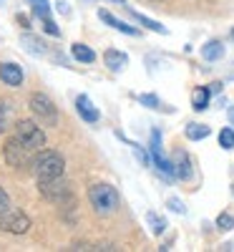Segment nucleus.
<instances>
[{"label": "nucleus", "mask_w": 234, "mask_h": 252, "mask_svg": "<svg viewBox=\"0 0 234 252\" xmlns=\"http://www.w3.org/2000/svg\"><path fill=\"white\" fill-rule=\"evenodd\" d=\"M202 56H204V61H219L224 56V46L219 43V40H209V43L202 48Z\"/></svg>", "instance_id": "2eb2a0df"}, {"label": "nucleus", "mask_w": 234, "mask_h": 252, "mask_svg": "<svg viewBox=\"0 0 234 252\" xmlns=\"http://www.w3.org/2000/svg\"><path fill=\"white\" fill-rule=\"evenodd\" d=\"M209 134H211V129H209V126H204V124H189L186 126V139H191V141L206 139Z\"/></svg>", "instance_id": "a211bd4d"}, {"label": "nucleus", "mask_w": 234, "mask_h": 252, "mask_svg": "<svg viewBox=\"0 0 234 252\" xmlns=\"http://www.w3.org/2000/svg\"><path fill=\"white\" fill-rule=\"evenodd\" d=\"M30 169L35 174L38 182H51V179H58L63 177V169H66V161L58 152H38L30 161Z\"/></svg>", "instance_id": "f257e3e1"}, {"label": "nucleus", "mask_w": 234, "mask_h": 252, "mask_svg": "<svg viewBox=\"0 0 234 252\" xmlns=\"http://www.w3.org/2000/svg\"><path fill=\"white\" fill-rule=\"evenodd\" d=\"M10 121H13V103L8 98H0V134L8 131Z\"/></svg>", "instance_id": "4468645a"}, {"label": "nucleus", "mask_w": 234, "mask_h": 252, "mask_svg": "<svg viewBox=\"0 0 234 252\" xmlns=\"http://www.w3.org/2000/svg\"><path fill=\"white\" fill-rule=\"evenodd\" d=\"M10 209V197H8V192L3 187H0V212H8Z\"/></svg>", "instance_id": "bb28decb"}, {"label": "nucleus", "mask_w": 234, "mask_h": 252, "mask_svg": "<svg viewBox=\"0 0 234 252\" xmlns=\"http://www.w3.org/2000/svg\"><path fill=\"white\" fill-rule=\"evenodd\" d=\"M103 63L109 66L114 73H118V71H123L126 66H129V56L126 53H121V51H116V48H109L103 53Z\"/></svg>", "instance_id": "9d476101"}, {"label": "nucleus", "mask_w": 234, "mask_h": 252, "mask_svg": "<svg viewBox=\"0 0 234 252\" xmlns=\"http://www.w3.org/2000/svg\"><path fill=\"white\" fill-rule=\"evenodd\" d=\"M209 89H204V86H199L194 94H191V106H194L197 111H204L206 109V103H209Z\"/></svg>", "instance_id": "6ab92c4d"}, {"label": "nucleus", "mask_w": 234, "mask_h": 252, "mask_svg": "<svg viewBox=\"0 0 234 252\" xmlns=\"http://www.w3.org/2000/svg\"><path fill=\"white\" fill-rule=\"evenodd\" d=\"M166 207L172 209V212H176V215H184V212H186V207H184V204H181L176 197H172V199H169V202H166Z\"/></svg>", "instance_id": "a878e982"}, {"label": "nucleus", "mask_w": 234, "mask_h": 252, "mask_svg": "<svg viewBox=\"0 0 234 252\" xmlns=\"http://www.w3.org/2000/svg\"><path fill=\"white\" fill-rule=\"evenodd\" d=\"M229 121L234 124V109H229Z\"/></svg>", "instance_id": "c756f323"}, {"label": "nucleus", "mask_w": 234, "mask_h": 252, "mask_svg": "<svg viewBox=\"0 0 234 252\" xmlns=\"http://www.w3.org/2000/svg\"><path fill=\"white\" fill-rule=\"evenodd\" d=\"M0 229L3 232H10V235H23L30 229V220L23 215V212H0Z\"/></svg>", "instance_id": "0eeeda50"}, {"label": "nucleus", "mask_w": 234, "mask_h": 252, "mask_svg": "<svg viewBox=\"0 0 234 252\" xmlns=\"http://www.w3.org/2000/svg\"><path fill=\"white\" fill-rule=\"evenodd\" d=\"M33 5V13L43 20V18H51V8H48V0H30Z\"/></svg>", "instance_id": "4be33fe9"}, {"label": "nucleus", "mask_w": 234, "mask_h": 252, "mask_svg": "<svg viewBox=\"0 0 234 252\" xmlns=\"http://www.w3.org/2000/svg\"><path fill=\"white\" fill-rule=\"evenodd\" d=\"M111 3H121V5H123V0H111Z\"/></svg>", "instance_id": "7c9ffc66"}, {"label": "nucleus", "mask_w": 234, "mask_h": 252, "mask_svg": "<svg viewBox=\"0 0 234 252\" xmlns=\"http://www.w3.org/2000/svg\"><path fill=\"white\" fill-rule=\"evenodd\" d=\"M217 227H219V229H224V232H229V229L234 227V217H232V215H227V212H222V215L217 217Z\"/></svg>", "instance_id": "b1692460"}, {"label": "nucleus", "mask_w": 234, "mask_h": 252, "mask_svg": "<svg viewBox=\"0 0 234 252\" xmlns=\"http://www.w3.org/2000/svg\"><path fill=\"white\" fill-rule=\"evenodd\" d=\"M13 136H18V139L23 141L28 149H33V152H40V146L46 144V134L40 131V126L33 124V121H28V119L15 121V134H13Z\"/></svg>", "instance_id": "7ed1b4c3"}, {"label": "nucleus", "mask_w": 234, "mask_h": 252, "mask_svg": "<svg viewBox=\"0 0 234 252\" xmlns=\"http://www.w3.org/2000/svg\"><path fill=\"white\" fill-rule=\"evenodd\" d=\"M30 111L43 126H56L58 124V109L46 94H33L30 96Z\"/></svg>", "instance_id": "20e7f679"}, {"label": "nucleus", "mask_w": 234, "mask_h": 252, "mask_svg": "<svg viewBox=\"0 0 234 252\" xmlns=\"http://www.w3.org/2000/svg\"><path fill=\"white\" fill-rule=\"evenodd\" d=\"M71 53H73V58L81 61V63H93V61H96V53H93L88 46H83V43H73Z\"/></svg>", "instance_id": "dca6fc26"}, {"label": "nucleus", "mask_w": 234, "mask_h": 252, "mask_svg": "<svg viewBox=\"0 0 234 252\" xmlns=\"http://www.w3.org/2000/svg\"><path fill=\"white\" fill-rule=\"evenodd\" d=\"M151 157H154V164L159 166L161 172L174 174V164L169 161V159L164 157V152H161V136H159V131H151Z\"/></svg>", "instance_id": "6e6552de"}, {"label": "nucleus", "mask_w": 234, "mask_h": 252, "mask_svg": "<svg viewBox=\"0 0 234 252\" xmlns=\"http://www.w3.org/2000/svg\"><path fill=\"white\" fill-rule=\"evenodd\" d=\"M76 109H78V114H81L83 121H88V124H96V121H98V109L91 103L88 96H83V94H81V96L76 98Z\"/></svg>", "instance_id": "9b49d317"}, {"label": "nucleus", "mask_w": 234, "mask_h": 252, "mask_svg": "<svg viewBox=\"0 0 234 252\" xmlns=\"http://www.w3.org/2000/svg\"><path fill=\"white\" fill-rule=\"evenodd\" d=\"M98 18L103 20V23H109L111 28H116V31L126 33V35H136V33H139L136 28H131V26H126L123 20H118V18H116V15H111L109 10H98Z\"/></svg>", "instance_id": "ddd939ff"}, {"label": "nucleus", "mask_w": 234, "mask_h": 252, "mask_svg": "<svg viewBox=\"0 0 234 252\" xmlns=\"http://www.w3.org/2000/svg\"><path fill=\"white\" fill-rule=\"evenodd\" d=\"M139 101L144 103V106H148V109H161V103H159V98L154 94H144V96H139Z\"/></svg>", "instance_id": "393cba45"}, {"label": "nucleus", "mask_w": 234, "mask_h": 252, "mask_svg": "<svg viewBox=\"0 0 234 252\" xmlns=\"http://www.w3.org/2000/svg\"><path fill=\"white\" fill-rule=\"evenodd\" d=\"M131 15H134V18L139 20L141 26H146L148 31H154V33H166V28H164L161 23H156V20H151V18H146V15H141V13H134V10H131Z\"/></svg>", "instance_id": "412c9836"}, {"label": "nucleus", "mask_w": 234, "mask_h": 252, "mask_svg": "<svg viewBox=\"0 0 234 252\" xmlns=\"http://www.w3.org/2000/svg\"><path fill=\"white\" fill-rule=\"evenodd\" d=\"M38 187H40V194H43L48 202L60 204V202L71 199V187H68V182H63L60 177L51 179V182H38Z\"/></svg>", "instance_id": "423d86ee"}, {"label": "nucleus", "mask_w": 234, "mask_h": 252, "mask_svg": "<svg viewBox=\"0 0 234 252\" xmlns=\"http://www.w3.org/2000/svg\"><path fill=\"white\" fill-rule=\"evenodd\" d=\"M88 202L98 215H114L121 204V197L111 184H91L88 187Z\"/></svg>", "instance_id": "f03ea898"}, {"label": "nucleus", "mask_w": 234, "mask_h": 252, "mask_svg": "<svg viewBox=\"0 0 234 252\" xmlns=\"http://www.w3.org/2000/svg\"><path fill=\"white\" fill-rule=\"evenodd\" d=\"M174 174L179 179H189L191 177V161L186 154H176V164H174Z\"/></svg>", "instance_id": "f3484780"}, {"label": "nucleus", "mask_w": 234, "mask_h": 252, "mask_svg": "<svg viewBox=\"0 0 234 252\" xmlns=\"http://www.w3.org/2000/svg\"><path fill=\"white\" fill-rule=\"evenodd\" d=\"M232 38H234V31H232Z\"/></svg>", "instance_id": "2f4dec72"}, {"label": "nucleus", "mask_w": 234, "mask_h": 252, "mask_svg": "<svg viewBox=\"0 0 234 252\" xmlns=\"http://www.w3.org/2000/svg\"><path fill=\"white\" fill-rule=\"evenodd\" d=\"M18 23L23 26V28H28V18H26V15H18Z\"/></svg>", "instance_id": "c85d7f7f"}, {"label": "nucleus", "mask_w": 234, "mask_h": 252, "mask_svg": "<svg viewBox=\"0 0 234 252\" xmlns=\"http://www.w3.org/2000/svg\"><path fill=\"white\" fill-rule=\"evenodd\" d=\"M33 149H28V146L20 141L18 136H13V139H8V144H5V161L10 164V166H15V169H20V166H26V164H30L33 161Z\"/></svg>", "instance_id": "39448f33"}, {"label": "nucleus", "mask_w": 234, "mask_h": 252, "mask_svg": "<svg viewBox=\"0 0 234 252\" xmlns=\"http://www.w3.org/2000/svg\"><path fill=\"white\" fill-rule=\"evenodd\" d=\"M20 46H23L28 53H33V56H46V53H48V48H46L43 40H40L38 35H30V33L20 35Z\"/></svg>", "instance_id": "f8f14e48"}, {"label": "nucleus", "mask_w": 234, "mask_h": 252, "mask_svg": "<svg viewBox=\"0 0 234 252\" xmlns=\"http://www.w3.org/2000/svg\"><path fill=\"white\" fill-rule=\"evenodd\" d=\"M232 192H234V187H232Z\"/></svg>", "instance_id": "473e14b6"}, {"label": "nucleus", "mask_w": 234, "mask_h": 252, "mask_svg": "<svg viewBox=\"0 0 234 252\" xmlns=\"http://www.w3.org/2000/svg\"><path fill=\"white\" fill-rule=\"evenodd\" d=\"M219 144H222V149H234V129H222Z\"/></svg>", "instance_id": "5701e85b"}, {"label": "nucleus", "mask_w": 234, "mask_h": 252, "mask_svg": "<svg viewBox=\"0 0 234 252\" xmlns=\"http://www.w3.org/2000/svg\"><path fill=\"white\" fill-rule=\"evenodd\" d=\"M129 144L134 146V152H136V157H139V161H141V164H148V154H146V152L141 149V146H139V144H134V141H129Z\"/></svg>", "instance_id": "cd10ccee"}, {"label": "nucleus", "mask_w": 234, "mask_h": 252, "mask_svg": "<svg viewBox=\"0 0 234 252\" xmlns=\"http://www.w3.org/2000/svg\"><path fill=\"white\" fill-rule=\"evenodd\" d=\"M146 222H148V227H151V232H154V235H161L164 229H166V220L159 217L156 212H146Z\"/></svg>", "instance_id": "aec40b11"}, {"label": "nucleus", "mask_w": 234, "mask_h": 252, "mask_svg": "<svg viewBox=\"0 0 234 252\" xmlns=\"http://www.w3.org/2000/svg\"><path fill=\"white\" fill-rule=\"evenodd\" d=\"M0 81L5 86H20L23 83V71L15 63H0Z\"/></svg>", "instance_id": "1a4fd4ad"}]
</instances>
